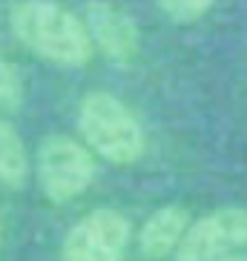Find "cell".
Segmentation results:
<instances>
[{
	"instance_id": "1",
	"label": "cell",
	"mask_w": 247,
	"mask_h": 261,
	"mask_svg": "<svg viewBox=\"0 0 247 261\" xmlns=\"http://www.w3.org/2000/svg\"><path fill=\"white\" fill-rule=\"evenodd\" d=\"M9 23L32 55L55 66L81 69L95 55L81 17L55 0H20L12 9Z\"/></svg>"
},
{
	"instance_id": "2",
	"label": "cell",
	"mask_w": 247,
	"mask_h": 261,
	"mask_svg": "<svg viewBox=\"0 0 247 261\" xmlns=\"http://www.w3.org/2000/svg\"><path fill=\"white\" fill-rule=\"evenodd\" d=\"M78 132L89 152L118 167L141 161L147 149V135L135 112L109 92H89L81 100Z\"/></svg>"
},
{
	"instance_id": "3",
	"label": "cell",
	"mask_w": 247,
	"mask_h": 261,
	"mask_svg": "<svg viewBox=\"0 0 247 261\" xmlns=\"http://www.w3.org/2000/svg\"><path fill=\"white\" fill-rule=\"evenodd\" d=\"M35 172L52 204H69L95 181V155L69 135H49L38 146Z\"/></svg>"
},
{
	"instance_id": "4",
	"label": "cell",
	"mask_w": 247,
	"mask_h": 261,
	"mask_svg": "<svg viewBox=\"0 0 247 261\" xmlns=\"http://www.w3.org/2000/svg\"><path fill=\"white\" fill-rule=\"evenodd\" d=\"M130 218L118 210H92L66 232L61 261H124L130 244Z\"/></svg>"
},
{
	"instance_id": "5",
	"label": "cell",
	"mask_w": 247,
	"mask_h": 261,
	"mask_svg": "<svg viewBox=\"0 0 247 261\" xmlns=\"http://www.w3.org/2000/svg\"><path fill=\"white\" fill-rule=\"evenodd\" d=\"M247 247V210L224 207L190 221L176 247V261H213Z\"/></svg>"
},
{
	"instance_id": "6",
	"label": "cell",
	"mask_w": 247,
	"mask_h": 261,
	"mask_svg": "<svg viewBox=\"0 0 247 261\" xmlns=\"http://www.w3.org/2000/svg\"><path fill=\"white\" fill-rule=\"evenodd\" d=\"M92 49L109 58L118 66H127L141 52V29L130 12L109 0H89L81 17Z\"/></svg>"
},
{
	"instance_id": "7",
	"label": "cell",
	"mask_w": 247,
	"mask_h": 261,
	"mask_svg": "<svg viewBox=\"0 0 247 261\" xmlns=\"http://www.w3.org/2000/svg\"><path fill=\"white\" fill-rule=\"evenodd\" d=\"M190 213L181 204H167V207H158L153 215L147 218V224L141 227L138 244L144 258L150 261H161L170 253H176L178 241L184 238L187 227H190Z\"/></svg>"
},
{
	"instance_id": "8",
	"label": "cell",
	"mask_w": 247,
	"mask_h": 261,
	"mask_svg": "<svg viewBox=\"0 0 247 261\" xmlns=\"http://www.w3.org/2000/svg\"><path fill=\"white\" fill-rule=\"evenodd\" d=\"M29 178V152L23 138L6 118H0V184L23 187Z\"/></svg>"
},
{
	"instance_id": "9",
	"label": "cell",
	"mask_w": 247,
	"mask_h": 261,
	"mask_svg": "<svg viewBox=\"0 0 247 261\" xmlns=\"http://www.w3.org/2000/svg\"><path fill=\"white\" fill-rule=\"evenodd\" d=\"M23 98H26L23 77H20L15 63H9L0 55V109L3 112H17L23 107Z\"/></svg>"
},
{
	"instance_id": "10",
	"label": "cell",
	"mask_w": 247,
	"mask_h": 261,
	"mask_svg": "<svg viewBox=\"0 0 247 261\" xmlns=\"http://www.w3.org/2000/svg\"><path fill=\"white\" fill-rule=\"evenodd\" d=\"M216 0H158V9L172 23H193L213 9Z\"/></svg>"
},
{
	"instance_id": "11",
	"label": "cell",
	"mask_w": 247,
	"mask_h": 261,
	"mask_svg": "<svg viewBox=\"0 0 247 261\" xmlns=\"http://www.w3.org/2000/svg\"><path fill=\"white\" fill-rule=\"evenodd\" d=\"M213 261H247L244 253H230V255H221V258H213Z\"/></svg>"
},
{
	"instance_id": "12",
	"label": "cell",
	"mask_w": 247,
	"mask_h": 261,
	"mask_svg": "<svg viewBox=\"0 0 247 261\" xmlns=\"http://www.w3.org/2000/svg\"><path fill=\"white\" fill-rule=\"evenodd\" d=\"M0 241H3V227H0Z\"/></svg>"
}]
</instances>
